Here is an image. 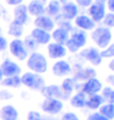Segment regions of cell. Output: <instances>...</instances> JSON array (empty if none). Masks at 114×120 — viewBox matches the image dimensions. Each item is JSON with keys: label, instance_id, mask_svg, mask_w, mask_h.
I'll list each match as a JSON object with an SVG mask.
<instances>
[{"label": "cell", "instance_id": "6da1fadb", "mask_svg": "<svg viewBox=\"0 0 114 120\" xmlns=\"http://www.w3.org/2000/svg\"><path fill=\"white\" fill-rule=\"evenodd\" d=\"M26 65L31 72L38 75H43L48 71V60L39 52L31 53L28 58L26 59Z\"/></svg>", "mask_w": 114, "mask_h": 120}, {"label": "cell", "instance_id": "cb8c5ba5", "mask_svg": "<svg viewBox=\"0 0 114 120\" xmlns=\"http://www.w3.org/2000/svg\"><path fill=\"white\" fill-rule=\"evenodd\" d=\"M103 103H104V101L101 94H90L86 99V107L91 110H98Z\"/></svg>", "mask_w": 114, "mask_h": 120}, {"label": "cell", "instance_id": "836d02e7", "mask_svg": "<svg viewBox=\"0 0 114 120\" xmlns=\"http://www.w3.org/2000/svg\"><path fill=\"white\" fill-rule=\"evenodd\" d=\"M103 23H104V27L107 28H113L114 27V14L113 12H108L106 14L104 19H103Z\"/></svg>", "mask_w": 114, "mask_h": 120}, {"label": "cell", "instance_id": "4fadbf2b", "mask_svg": "<svg viewBox=\"0 0 114 120\" xmlns=\"http://www.w3.org/2000/svg\"><path fill=\"white\" fill-rule=\"evenodd\" d=\"M34 26H36V28L43 30V31L50 33L55 28V21L47 15H42V16H38V17L34 19Z\"/></svg>", "mask_w": 114, "mask_h": 120}, {"label": "cell", "instance_id": "2e32d148", "mask_svg": "<svg viewBox=\"0 0 114 120\" xmlns=\"http://www.w3.org/2000/svg\"><path fill=\"white\" fill-rule=\"evenodd\" d=\"M60 11H61V17L63 19L71 21L79 15V8H77V5H76L75 3L68 1V3H65L61 6Z\"/></svg>", "mask_w": 114, "mask_h": 120}, {"label": "cell", "instance_id": "f907efd6", "mask_svg": "<svg viewBox=\"0 0 114 120\" xmlns=\"http://www.w3.org/2000/svg\"><path fill=\"white\" fill-rule=\"evenodd\" d=\"M113 120H114V119H113Z\"/></svg>", "mask_w": 114, "mask_h": 120}, {"label": "cell", "instance_id": "e575fe53", "mask_svg": "<svg viewBox=\"0 0 114 120\" xmlns=\"http://www.w3.org/2000/svg\"><path fill=\"white\" fill-rule=\"evenodd\" d=\"M27 120H43V116L37 110H30L27 113Z\"/></svg>", "mask_w": 114, "mask_h": 120}, {"label": "cell", "instance_id": "277c9868", "mask_svg": "<svg viewBox=\"0 0 114 120\" xmlns=\"http://www.w3.org/2000/svg\"><path fill=\"white\" fill-rule=\"evenodd\" d=\"M20 79H21V83L32 91H41L46 86L44 79L42 77V75H38L31 71L22 74V76H20Z\"/></svg>", "mask_w": 114, "mask_h": 120}, {"label": "cell", "instance_id": "5bb4252c", "mask_svg": "<svg viewBox=\"0 0 114 120\" xmlns=\"http://www.w3.org/2000/svg\"><path fill=\"white\" fill-rule=\"evenodd\" d=\"M30 36L36 41V43L38 45H47V44H49L50 41H52V36H50L49 32H46L43 30L36 28V27L31 31Z\"/></svg>", "mask_w": 114, "mask_h": 120}, {"label": "cell", "instance_id": "7402d4cb", "mask_svg": "<svg viewBox=\"0 0 114 120\" xmlns=\"http://www.w3.org/2000/svg\"><path fill=\"white\" fill-rule=\"evenodd\" d=\"M69 32L68 31H65L63 28H60V27H58V28H54L52 31V38H53V41L54 43H58V44H61V45H65V43L68 42L69 39Z\"/></svg>", "mask_w": 114, "mask_h": 120}, {"label": "cell", "instance_id": "7a4b0ae2", "mask_svg": "<svg viewBox=\"0 0 114 120\" xmlns=\"http://www.w3.org/2000/svg\"><path fill=\"white\" fill-rule=\"evenodd\" d=\"M86 43H87V36L84 31L79 30L74 31L71 32V34H69V39L65 43V48H66L68 52L75 54L80 52L86 45Z\"/></svg>", "mask_w": 114, "mask_h": 120}, {"label": "cell", "instance_id": "8fae6325", "mask_svg": "<svg viewBox=\"0 0 114 120\" xmlns=\"http://www.w3.org/2000/svg\"><path fill=\"white\" fill-rule=\"evenodd\" d=\"M88 17L93 21V22H101L103 21L106 16V5L98 4V3H93L88 8Z\"/></svg>", "mask_w": 114, "mask_h": 120}, {"label": "cell", "instance_id": "d6986e66", "mask_svg": "<svg viewBox=\"0 0 114 120\" xmlns=\"http://www.w3.org/2000/svg\"><path fill=\"white\" fill-rule=\"evenodd\" d=\"M19 110L12 104H6L0 108V120H17Z\"/></svg>", "mask_w": 114, "mask_h": 120}, {"label": "cell", "instance_id": "9c48e42d", "mask_svg": "<svg viewBox=\"0 0 114 120\" xmlns=\"http://www.w3.org/2000/svg\"><path fill=\"white\" fill-rule=\"evenodd\" d=\"M72 71V68L71 65L69 64V61L64 59L60 60H57L54 65L52 66V72L55 77H64V76H68L70 75V72Z\"/></svg>", "mask_w": 114, "mask_h": 120}, {"label": "cell", "instance_id": "5b68a950", "mask_svg": "<svg viewBox=\"0 0 114 120\" xmlns=\"http://www.w3.org/2000/svg\"><path fill=\"white\" fill-rule=\"evenodd\" d=\"M9 50L11 53V55L15 56L20 61H25L28 58V52L23 44V41L20 38H14V39L9 43Z\"/></svg>", "mask_w": 114, "mask_h": 120}, {"label": "cell", "instance_id": "3957f363", "mask_svg": "<svg viewBox=\"0 0 114 120\" xmlns=\"http://www.w3.org/2000/svg\"><path fill=\"white\" fill-rule=\"evenodd\" d=\"M91 38L98 48L104 49L110 44L113 34H112L109 28H107V27H104V26H102V27L99 26V27H96V28L92 31Z\"/></svg>", "mask_w": 114, "mask_h": 120}, {"label": "cell", "instance_id": "f35d334b", "mask_svg": "<svg viewBox=\"0 0 114 120\" xmlns=\"http://www.w3.org/2000/svg\"><path fill=\"white\" fill-rule=\"evenodd\" d=\"M8 45H9L8 39H6V38H5L4 36H0V52H4V50H6Z\"/></svg>", "mask_w": 114, "mask_h": 120}, {"label": "cell", "instance_id": "b9f144b4", "mask_svg": "<svg viewBox=\"0 0 114 120\" xmlns=\"http://www.w3.org/2000/svg\"><path fill=\"white\" fill-rule=\"evenodd\" d=\"M106 81H107V83L112 88H114V74H110L109 76H107Z\"/></svg>", "mask_w": 114, "mask_h": 120}, {"label": "cell", "instance_id": "d6a6232c", "mask_svg": "<svg viewBox=\"0 0 114 120\" xmlns=\"http://www.w3.org/2000/svg\"><path fill=\"white\" fill-rule=\"evenodd\" d=\"M58 17V16H57ZM61 17V16H60ZM57 22H58V25H59V27H60V28H63V30H65V31H68L69 33L70 32L72 31V25H71V21H69V20H65V19H57Z\"/></svg>", "mask_w": 114, "mask_h": 120}, {"label": "cell", "instance_id": "4316f807", "mask_svg": "<svg viewBox=\"0 0 114 120\" xmlns=\"http://www.w3.org/2000/svg\"><path fill=\"white\" fill-rule=\"evenodd\" d=\"M8 33L11 36V37H15V38H20L23 33V25H21L17 21H11L9 25V30H8Z\"/></svg>", "mask_w": 114, "mask_h": 120}, {"label": "cell", "instance_id": "44dd1931", "mask_svg": "<svg viewBox=\"0 0 114 120\" xmlns=\"http://www.w3.org/2000/svg\"><path fill=\"white\" fill-rule=\"evenodd\" d=\"M14 20L20 22L21 25H25L28 21V11H27V6L23 4H20L14 9Z\"/></svg>", "mask_w": 114, "mask_h": 120}, {"label": "cell", "instance_id": "d4e9b609", "mask_svg": "<svg viewBox=\"0 0 114 120\" xmlns=\"http://www.w3.org/2000/svg\"><path fill=\"white\" fill-rule=\"evenodd\" d=\"M86 99H87V94H85L84 92L80 91L75 96L71 97V99H70V104H71L74 108L81 109V108L86 107Z\"/></svg>", "mask_w": 114, "mask_h": 120}, {"label": "cell", "instance_id": "bcb514c9", "mask_svg": "<svg viewBox=\"0 0 114 120\" xmlns=\"http://www.w3.org/2000/svg\"><path fill=\"white\" fill-rule=\"evenodd\" d=\"M3 79H4V75H3V72H1V70H0V82H1Z\"/></svg>", "mask_w": 114, "mask_h": 120}, {"label": "cell", "instance_id": "52a82bcc", "mask_svg": "<svg viewBox=\"0 0 114 120\" xmlns=\"http://www.w3.org/2000/svg\"><path fill=\"white\" fill-rule=\"evenodd\" d=\"M80 55L82 56L86 61H88L91 65L93 66H98V65L102 64V56H101V53L97 48L95 47H88V48H85L81 50Z\"/></svg>", "mask_w": 114, "mask_h": 120}, {"label": "cell", "instance_id": "ba28073f", "mask_svg": "<svg viewBox=\"0 0 114 120\" xmlns=\"http://www.w3.org/2000/svg\"><path fill=\"white\" fill-rule=\"evenodd\" d=\"M0 70L4 75V77H12V76H20L21 68L17 63L12 61L10 59H5L0 65Z\"/></svg>", "mask_w": 114, "mask_h": 120}, {"label": "cell", "instance_id": "4dcf8cb0", "mask_svg": "<svg viewBox=\"0 0 114 120\" xmlns=\"http://www.w3.org/2000/svg\"><path fill=\"white\" fill-rule=\"evenodd\" d=\"M23 44H25V47H26V49H27V52L31 50L32 53H33V52H36V49L38 48V44H37L36 41H34L31 36H27V37L25 38V39H23Z\"/></svg>", "mask_w": 114, "mask_h": 120}, {"label": "cell", "instance_id": "f6af8a7d", "mask_svg": "<svg viewBox=\"0 0 114 120\" xmlns=\"http://www.w3.org/2000/svg\"><path fill=\"white\" fill-rule=\"evenodd\" d=\"M96 3H98V4H103L104 5L107 3V0H96Z\"/></svg>", "mask_w": 114, "mask_h": 120}, {"label": "cell", "instance_id": "7bdbcfd3", "mask_svg": "<svg viewBox=\"0 0 114 120\" xmlns=\"http://www.w3.org/2000/svg\"><path fill=\"white\" fill-rule=\"evenodd\" d=\"M107 8L109 10V12H113L114 14V0H107Z\"/></svg>", "mask_w": 114, "mask_h": 120}, {"label": "cell", "instance_id": "7dc6e473", "mask_svg": "<svg viewBox=\"0 0 114 120\" xmlns=\"http://www.w3.org/2000/svg\"><path fill=\"white\" fill-rule=\"evenodd\" d=\"M59 3H63V4H65V3H68V1H70V0H58Z\"/></svg>", "mask_w": 114, "mask_h": 120}, {"label": "cell", "instance_id": "484cf974", "mask_svg": "<svg viewBox=\"0 0 114 120\" xmlns=\"http://www.w3.org/2000/svg\"><path fill=\"white\" fill-rule=\"evenodd\" d=\"M60 9H61V5L58 0H50L46 6L47 16H49V17H57L60 14Z\"/></svg>", "mask_w": 114, "mask_h": 120}, {"label": "cell", "instance_id": "603a6c76", "mask_svg": "<svg viewBox=\"0 0 114 120\" xmlns=\"http://www.w3.org/2000/svg\"><path fill=\"white\" fill-rule=\"evenodd\" d=\"M59 87H60V90L63 92L64 98H68L76 88V81L74 80V77H66V79L63 80L61 85Z\"/></svg>", "mask_w": 114, "mask_h": 120}, {"label": "cell", "instance_id": "8d00e7d4", "mask_svg": "<svg viewBox=\"0 0 114 120\" xmlns=\"http://www.w3.org/2000/svg\"><path fill=\"white\" fill-rule=\"evenodd\" d=\"M86 120H108V119L104 118L103 115H101L98 112H93V113H91L90 115L87 116V119H86Z\"/></svg>", "mask_w": 114, "mask_h": 120}, {"label": "cell", "instance_id": "e0dca14e", "mask_svg": "<svg viewBox=\"0 0 114 120\" xmlns=\"http://www.w3.org/2000/svg\"><path fill=\"white\" fill-rule=\"evenodd\" d=\"M97 76V71L95 68L88 66V68H80L74 75L75 81H81V82H86L90 79H93Z\"/></svg>", "mask_w": 114, "mask_h": 120}, {"label": "cell", "instance_id": "ee69618b", "mask_svg": "<svg viewBox=\"0 0 114 120\" xmlns=\"http://www.w3.org/2000/svg\"><path fill=\"white\" fill-rule=\"evenodd\" d=\"M108 69H109L110 70V71L114 74V58L110 60V61H109V64H108Z\"/></svg>", "mask_w": 114, "mask_h": 120}, {"label": "cell", "instance_id": "ab89813d", "mask_svg": "<svg viewBox=\"0 0 114 120\" xmlns=\"http://www.w3.org/2000/svg\"><path fill=\"white\" fill-rule=\"evenodd\" d=\"M12 97H14V94L10 93V92L6 91V90H3L1 92H0V99H11Z\"/></svg>", "mask_w": 114, "mask_h": 120}, {"label": "cell", "instance_id": "8992f818", "mask_svg": "<svg viewBox=\"0 0 114 120\" xmlns=\"http://www.w3.org/2000/svg\"><path fill=\"white\" fill-rule=\"evenodd\" d=\"M41 109L46 114H49V115H58L64 109V103L60 99L44 98V101L41 103Z\"/></svg>", "mask_w": 114, "mask_h": 120}, {"label": "cell", "instance_id": "f546056e", "mask_svg": "<svg viewBox=\"0 0 114 120\" xmlns=\"http://www.w3.org/2000/svg\"><path fill=\"white\" fill-rule=\"evenodd\" d=\"M102 98L106 103H112L114 104V88H112L110 86H106L102 88Z\"/></svg>", "mask_w": 114, "mask_h": 120}, {"label": "cell", "instance_id": "ac0fdd59", "mask_svg": "<svg viewBox=\"0 0 114 120\" xmlns=\"http://www.w3.org/2000/svg\"><path fill=\"white\" fill-rule=\"evenodd\" d=\"M41 93L44 98H54V99H60V101H61V97H64L59 85H55V83L44 86L41 90Z\"/></svg>", "mask_w": 114, "mask_h": 120}, {"label": "cell", "instance_id": "30bf717a", "mask_svg": "<svg viewBox=\"0 0 114 120\" xmlns=\"http://www.w3.org/2000/svg\"><path fill=\"white\" fill-rule=\"evenodd\" d=\"M47 52H48V56L53 60H60V59H64L68 54V50L65 45H61V44H58V43H49L47 44Z\"/></svg>", "mask_w": 114, "mask_h": 120}, {"label": "cell", "instance_id": "ffe728a7", "mask_svg": "<svg viewBox=\"0 0 114 120\" xmlns=\"http://www.w3.org/2000/svg\"><path fill=\"white\" fill-rule=\"evenodd\" d=\"M26 6H27L28 15H32V16H34V17L42 16L46 12L44 4H43L42 1H39V0H31V1L28 3V5H26Z\"/></svg>", "mask_w": 114, "mask_h": 120}, {"label": "cell", "instance_id": "74e56055", "mask_svg": "<svg viewBox=\"0 0 114 120\" xmlns=\"http://www.w3.org/2000/svg\"><path fill=\"white\" fill-rule=\"evenodd\" d=\"M76 5L81 8H90L92 4H93V0H75Z\"/></svg>", "mask_w": 114, "mask_h": 120}, {"label": "cell", "instance_id": "60d3db41", "mask_svg": "<svg viewBox=\"0 0 114 120\" xmlns=\"http://www.w3.org/2000/svg\"><path fill=\"white\" fill-rule=\"evenodd\" d=\"M23 0H5V3L8 5H11V6H17V5L22 4Z\"/></svg>", "mask_w": 114, "mask_h": 120}, {"label": "cell", "instance_id": "c3c4849f", "mask_svg": "<svg viewBox=\"0 0 114 120\" xmlns=\"http://www.w3.org/2000/svg\"><path fill=\"white\" fill-rule=\"evenodd\" d=\"M1 32H3V31H1V27H0V36H1Z\"/></svg>", "mask_w": 114, "mask_h": 120}, {"label": "cell", "instance_id": "7c38bea8", "mask_svg": "<svg viewBox=\"0 0 114 120\" xmlns=\"http://www.w3.org/2000/svg\"><path fill=\"white\" fill-rule=\"evenodd\" d=\"M103 88V85L102 82L97 79V77H93V79H90L87 80L86 82H84L82 85V91L81 92H84L85 94H98L99 92L102 91Z\"/></svg>", "mask_w": 114, "mask_h": 120}, {"label": "cell", "instance_id": "d590c367", "mask_svg": "<svg viewBox=\"0 0 114 120\" xmlns=\"http://www.w3.org/2000/svg\"><path fill=\"white\" fill-rule=\"evenodd\" d=\"M60 120H80V119H79V116L76 115L75 113H72V112H68V113L63 114Z\"/></svg>", "mask_w": 114, "mask_h": 120}, {"label": "cell", "instance_id": "1f68e13d", "mask_svg": "<svg viewBox=\"0 0 114 120\" xmlns=\"http://www.w3.org/2000/svg\"><path fill=\"white\" fill-rule=\"evenodd\" d=\"M99 53H101L102 59H110V58L113 59L114 58V43L113 44H109L107 48L102 49Z\"/></svg>", "mask_w": 114, "mask_h": 120}, {"label": "cell", "instance_id": "9a60e30c", "mask_svg": "<svg viewBox=\"0 0 114 120\" xmlns=\"http://www.w3.org/2000/svg\"><path fill=\"white\" fill-rule=\"evenodd\" d=\"M75 20V26L81 31H93L96 28V23L92 21L87 15H77Z\"/></svg>", "mask_w": 114, "mask_h": 120}, {"label": "cell", "instance_id": "681fc988", "mask_svg": "<svg viewBox=\"0 0 114 120\" xmlns=\"http://www.w3.org/2000/svg\"><path fill=\"white\" fill-rule=\"evenodd\" d=\"M39 1H42V3H44V1H47V0H39Z\"/></svg>", "mask_w": 114, "mask_h": 120}, {"label": "cell", "instance_id": "83f0119b", "mask_svg": "<svg viewBox=\"0 0 114 120\" xmlns=\"http://www.w3.org/2000/svg\"><path fill=\"white\" fill-rule=\"evenodd\" d=\"M1 86L5 88H19L21 86L20 76H12V77H4L1 80Z\"/></svg>", "mask_w": 114, "mask_h": 120}, {"label": "cell", "instance_id": "f1b7e54d", "mask_svg": "<svg viewBox=\"0 0 114 120\" xmlns=\"http://www.w3.org/2000/svg\"><path fill=\"white\" fill-rule=\"evenodd\" d=\"M98 113L104 118H107L108 120H113L114 119V104H112V103H103L98 109Z\"/></svg>", "mask_w": 114, "mask_h": 120}]
</instances>
